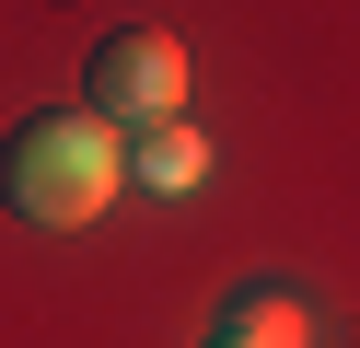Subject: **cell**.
<instances>
[{
    "label": "cell",
    "mask_w": 360,
    "mask_h": 348,
    "mask_svg": "<svg viewBox=\"0 0 360 348\" xmlns=\"http://www.w3.org/2000/svg\"><path fill=\"white\" fill-rule=\"evenodd\" d=\"M128 186V139L105 128L94 105H58V116H24V128L0 139V198L24 209L47 232H82L105 221V198Z\"/></svg>",
    "instance_id": "cell-1"
},
{
    "label": "cell",
    "mask_w": 360,
    "mask_h": 348,
    "mask_svg": "<svg viewBox=\"0 0 360 348\" xmlns=\"http://www.w3.org/2000/svg\"><path fill=\"white\" fill-rule=\"evenodd\" d=\"M82 105H94L105 128H163V116L186 105V46L151 35V23L105 35V46H94V70H82Z\"/></svg>",
    "instance_id": "cell-2"
},
{
    "label": "cell",
    "mask_w": 360,
    "mask_h": 348,
    "mask_svg": "<svg viewBox=\"0 0 360 348\" xmlns=\"http://www.w3.org/2000/svg\"><path fill=\"white\" fill-rule=\"evenodd\" d=\"M221 337H233V348H302V337H314V302H302V290H233Z\"/></svg>",
    "instance_id": "cell-3"
},
{
    "label": "cell",
    "mask_w": 360,
    "mask_h": 348,
    "mask_svg": "<svg viewBox=\"0 0 360 348\" xmlns=\"http://www.w3.org/2000/svg\"><path fill=\"white\" fill-rule=\"evenodd\" d=\"M128 174H140L151 198H186V186L210 174V139H198V128H174V116H163V128H140V151H128Z\"/></svg>",
    "instance_id": "cell-4"
},
{
    "label": "cell",
    "mask_w": 360,
    "mask_h": 348,
    "mask_svg": "<svg viewBox=\"0 0 360 348\" xmlns=\"http://www.w3.org/2000/svg\"><path fill=\"white\" fill-rule=\"evenodd\" d=\"M210 348H233V337H210Z\"/></svg>",
    "instance_id": "cell-5"
}]
</instances>
